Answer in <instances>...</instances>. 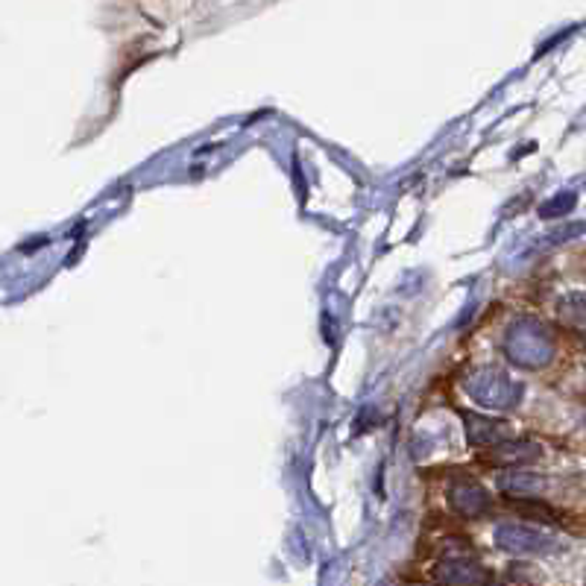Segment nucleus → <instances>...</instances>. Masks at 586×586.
Wrapping results in <instances>:
<instances>
[{
	"label": "nucleus",
	"instance_id": "1",
	"mask_svg": "<svg viewBox=\"0 0 586 586\" xmlns=\"http://www.w3.org/2000/svg\"><path fill=\"white\" fill-rule=\"evenodd\" d=\"M508 355L519 367H543L554 355V340L543 328V323L522 320L508 332Z\"/></svg>",
	"mask_w": 586,
	"mask_h": 586
},
{
	"label": "nucleus",
	"instance_id": "2",
	"mask_svg": "<svg viewBox=\"0 0 586 586\" xmlns=\"http://www.w3.org/2000/svg\"><path fill=\"white\" fill-rule=\"evenodd\" d=\"M496 543L499 548H504L508 554H516V557H539L557 548L554 536H548L545 531H539V527H531V525H499Z\"/></svg>",
	"mask_w": 586,
	"mask_h": 586
},
{
	"label": "nucleus",
	"instance_id": "3",
	"mask_svg": "<svg viewBox=\"0 0 586 586\" xmlns=\"http://www.w3.org/2000/svg\"><path fill=\"white\" fill-rule=\"evenodd\" d=\"M469 393L478 405L484 407H510L516 402V393H519V387H516L508 375L499 372V370H481L478 375L469 379Z\"/></svg>",
	"mask_w": 586,
	"mask_h": 586
},
{
	"label": "nucleus",
	"instance_id": "4",
	"mask_svg": "<svg viewBox=\"0 0 586 586\" xmlns=\"http://www.w3.org/2000/svg\"><path fill=\"white\" fill-rule=\"evenodd\" d=\"M437 581L443 586H490L492 574L484 566H478L475 560L452 557L437 566Z\"/></svg>",
	"mask_w": 586,
	"mask_h": 586
},
{
	"label": "nucleus",
	"instance_id": "5",
	"mask_svg": "<svg viewBox=\"0 0 586 586\" xmlns=\"http://www.w3.org/2000/svg\"><path fill=\"white\" fill-rule=\"evenodd\" d=\"M445 496H449L452 510H457L461 516H484L490 510V492L469 478L454 481Z\"/></svg>",
	"mask_w": 586,
	"mask_h": 586
},
{
	"label": "nucleus",
	"instance_id": "6",
	"mask_svg": "<svg viewBox=\"0 0 586 586\" xmlns=\"http://www.w3.org/2000/svg\"><path fill=\"white\" fill-rule=\"evenodd\" d=\"M466 426V437L472 445H499L508 443L510 437V428L504 426L501 419H484V417H466L463 419Z\"/></svg>",
	"mask_w": 586,
	"mask_h": 586
},
{
	"label": "nucleus",
	"instance_id": "7",
	"mask_svg": "<svg viewBox=\"0 0 586 586\" xmlns=\"http://www.w3.org/2000/svg\"><path fill=\"white\" fill-rule=\"evenodd\" d=\"M539 457V445L531 440H508L501 443L499 449H492V461L501 463V466H525Z\"/></svg>",
	"mask_w": 586,
	"mask_h": 586
},
{
	"label": "nucleus",
	"instance_id": "8",
	"mask_svg": "<svg viewBox=\"0 0 586 586\" xmlns=\"http://www.w3.org/2000/svg\"><path fill=\"white\" fill-rule=\"evenodd\" d=\"M557 314L563 316V323H569L572 328L586 332V293H566L557 305Z\"/></svg>",
	"mask_w": 586,
	"mask_h": 586
},
{
	"label": "nucleus",
	"instance_id": "9",
	"mask_svg": "<svg viewBox=\"0 0 586 586\" xmlns=\"http://www.w3.org/2000/svg\"><path fill=\"white\" fill-rule=\"evenodd\" d=\"M569 208H574V194H560L554 199H548L543 206V217H557V215H566Z\"/></svg>",
	"mask_w": 586,
	"mask_h": 586
}]
</instances>
